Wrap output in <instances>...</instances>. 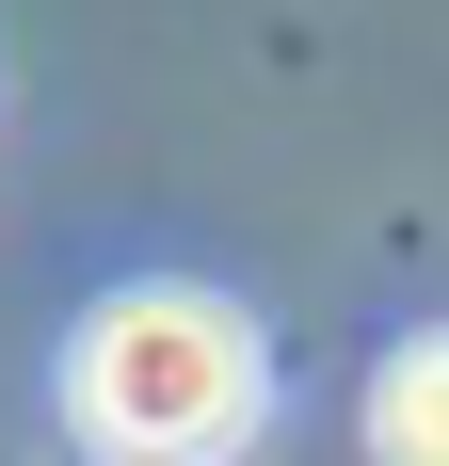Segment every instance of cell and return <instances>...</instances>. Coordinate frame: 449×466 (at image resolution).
I'll use <instances>...</instances> for the list:
<instances>
[{"label": "cell", "instance_id": "1", "mask_svg": "<svg viewBox=\"0 0 449 466\" xmlns=\"http://www.w3.org/2000/svg\"><path fill=\"white\" fill-rule=\"evenodd\" d=\"M65 402H81V434L113 466H224L257 434V338H241V306H209V289H129V306L81 322Z\"/></svg>", "mask_w": 449, "mask_h": 466}, {"label": "cell", "instance_id": "2", "mask_svg": "<svg viewBox=\"0 0 449 466\" xmlns=\"http://www.w3.org/2000/svg\"><path fill=\"white\" fill-rule=\"evenodd\" d=\"M369 451L385 466H449V338H402L369 370Z\"/></svg>", "mask_w": 449, "mask_h": 466}]
</instances>
